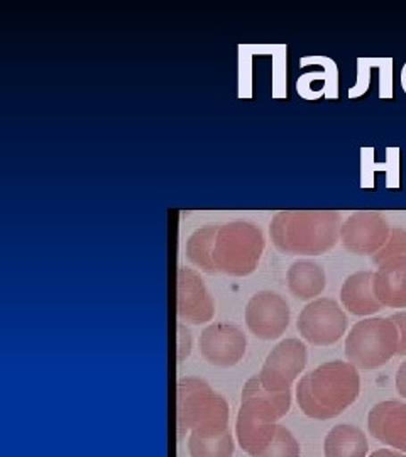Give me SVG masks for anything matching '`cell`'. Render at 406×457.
Here are the masks:
<instances>
[{"mask_svg":"<svg viewBox=\"0 0 406 457\" xmlns=\"http://www.w3.org/2000/svg\"><path fill=\"white\" fill-rule=\"evenodd\" d=\"M394 385H396L398 393H400L403 398H406V361L405 362H402V366H400V370H398V373H396Z\"/></svg>","mask_w":406,"mask_h":457,"instance_id":"24","label":"cell"},{"mask_svg":"<svg viewBox=\"0 0 406 457\" xmlns=\"http://www.w3.org/2000/svg\"><path fill=\"white\" fill-rule=\"evenodd\" d=\"M342 222L336 211H286L275 213L269 236L285 254L320 256L341 241Z\"/></svg>","mask_w":406,"mask_h":457,"instance_id":"2","label":"cell"},{"mask_svg":"<svg viewBox=\"0 0 406 457\" xmlns=\"http://www.w3.org/2000/svg\"><path fill=\"white\" fill-rule=\"evenodd\" d=\"M360 393L358 368L349 361H328L298 381L296 400L315 420H330L349 409Z\"/></svg>","mask_w":406,"mask_h":457,"instance_id":"1","label":"cell"},{"mask_svg":"<svg viewBox=\"0 0 406 457\" xmlns=\"http://www.w3.org/2000/svg\"><path fill=\"white\" fill-rule=\"evenodd\" d=\"M374 271H358L344 281L341 288L342 307L356 317H369L385 307L376 298Z\"/></svg>","mask_w":406,"mask_h":457,"instance_id":"15","label":"cell"},{"mask_svg":"<svg viewBox=\"0 0 406 457\" xmlns=\"http://www.w3.org/2000/svg\"><path fill=\"white\" fill-rule=\"evenodd\" d=\"M286 281L293 296L303 302L317 300L327 288V275L324 268L315 262H307V260L293 262L288 268Z\"/></svg>","mask_w":406,"mask_h":457,"instance_id":"16","label":"cell"},{"mask_svg":"<svg viewBox=\"0 0 406 457\" xmlns=\"http://www.w3.org/2000/svg\"><path fill=\"white\" fill-rule=\"evenodd\" d=\"M178 432L183 439L188 432L217 434L228 428V400L211 390L200 378H181L178 381Z\"/></svg>","mask_w":406,"mask_h":457,"instance_id":"4","label":"cell"},{"mask_svg":"<svg viewBox=\"0 0 406 457\" xmlns=\"http://www.w3.org/2000/svg\"><path fill=\"white\" fill-rule=\"evenodd\" d=\"M368 428L374 439L406 453V403L390 400L374 405L368 415Z\"/></svg>","mask_w":406,"mask_h":457,"instance_id":"13","label":"cell"},{"mask_svg":"<svg viewBox=\"0 0 406 457\" xmlns=\"http://www.w3.org/2000/svg\"><path fill=\"white\" fill-rule=\"evenodd\" d=\"M309 360L307 345L300 339H285L264 361L258 379L268 392H292V385L303 373Z\"/></svg>","mask_w":406,"mask_h":457,"instance_id":"8","label":"cell"},{"mask_svg":"<svg viewBox=\"0 0 406 457\" xmlns=\"http://www.w3.org/2000/svg\"><path fill=\"white\" fill-rule=\"evenodd\" d=\"M292 407V392H268L258 376H253L243 388V403L236 420V436L249 456L261 454L275 439L278 420Z\"/></svg>","mask_w":406,"mask_h":457,"instance_id":"3","label":"cell"},{"mask_svg":"<svg viewBox=\"0 0 406 457\" xmlns=\"http://www.w3.org/2000/svg\"><path fill=\"white\" fill-rule=\"evenodd\" d=\"M400 332L390 317L362 319L345 337V358L358 370H377L398 356Z\"/></svg>","mask_w":406,"mask_h":457,"instance_id":"6","label":"cell"},{"mask_svg":"<svg viewBox=\"0 0 406 457\" xmlns=\"http://www.w3.org/2000/svg\"><path fill=\"white\" fill-rule=\"evenodd\" d=\"M300 453L302 447L292 432L286 427L278 425L275 439L261 454L254 457H300Z\"/></svg>","mask_w":406,"mask_h":457,"instance_id":"20","label":"cell"},{"mask_svg":"<svg viewBox=\"0 0 406 457\" xmlns=\"http://www.w3.org/2000/svg\"><path fill=\"white\" fill-rule=\"evenodd\" d=\"M368 451L366 434L354 425H336L325 437V457H366Z\"/></svg>","mask_w":406,"mask_h":457,"instance_id":"17","label":"cell"},{"mask_svg":"<svg viewBox=\"0 0 406 457\" xmlns=\"http://www.w3.org/2000/svg\"><path fill=\"white\" fill-rule=\"evenodd\" d=\"M373 288L385 309H406V258L377 266Z\"/></svg>","mask_w":406,"mask_h":457,"instance_id":"14","label":"cell"},{"mask_svg":"<svg viewBox=\"0 0 406 457\" xmlns=\"http://www.w3.org/2000/svg\"><path fill=\"white\" fill-rule=\"evenodd\" d=\"M390 319L396 324L398 332H400V349H398V356H406V312L393 313Z\"/></svg>","mask_w":406,"mask_h":457,"instance_id":"23","label":"cell"},{"mask_svg":"<svg viewBox=\"0 0 406 457\" xmlns=\"http://www.w3.org/2000/svg\"><path fill=\"white\" fill-rule=\"evenodd\" d=\"M402 258H406V228H391L386 245L374 254L373 262L376 266H381L385 262Z\"/></svg>","mask_w":406,"mask_h":457,"instance_id":"21","label":"cell"},{"mask_svg":"<svg viewBox=\"0 0 406 457\" xmlns=\"http://www.w3.org/2000/svg\"><path fill=\"white\" fill-rule=\"evenodd\" d=\"M388 220L379 212L351 213L341 228V243L349 253L374 256L390 237Z\"/></svg>","mask_w":406,"mask_h":457,"instance_id":"10","label":"cell"},{"mask_svg":"<svg viewBox=\"0 0 406 457\" xmlns=\"http://www.w3.org/2000/svg\"><path fill=\"white\" fill-rule=\"evenodd\" d=\"M290 319L292 313L286 300L269 290L253 295L244 311L245 326L262 341L279 339L288 330Z\"/></svg>","mask_w":406,"mask_h":457,"instance_id":"9","label":"cell"},{"mask_svg":"<svg viewBox=\"0 0 406 457\" xmlns=\"http://www.w3.org/2000/svg\"><path fill=\"white\" fill-rule=\"evenodd\" d=\"M217 230L219 226L198 228L194 234H190L185 245L186 260L207 275H217V270L213 264V245H215Z\"/></svg>","mask_w":406,"mask_h":457,"instance_id":"18","label":"cell"},{"mask_svg":"<svg viewBox=\"0 0 406 457\" xmlns=\"http://www.w3.org/2000/svg\"><path fill=\"white\" fill-rule=\"evenodd\" d=\"M369 457H406L403 454H400V453H394V451H390V449H379V451H376Z\"/></svg>","mask_w":406,"mask_h":457,"instance_id":"25","label":"cell"},{"mask_svg":"<svg viewBox=\"0 0 406 457\" xmlns=\"http://www.w3.org/2000/svg\"><path fill=\"white\" fill-rule=\"evenodd\" d=\"M347 315L334 298H317L303 307L296 328L311 345L339 343L347 332Z\"/></svg>","mask_w":406,"mask_h":457,"instance_id":"7","label":"cell"},{"mask_svg":"<svg viewBox=\"0 0 406 457\" xmlns=\"http://www.w3.org/2000/svg\"><path fill=\"white\" fill-rule=\"evenodd\" d=\"M402 87H403V90H405L406 94V63L403 66V70H402Z\"/></svg>","mask_w":406,"mask_h":457,"instance_id":"26","label":"cell"},{"mask_svg":"<svg viewBox=\"0 0 406 457\" xmlns=\"http://www.w3.org/2000/svg\"><path fill=\"white\" fill-rule=\"evenodd\" d=\"M234 451H236V444L228 428L217 434L190 432V437H188L190 457H232Z\"/></svg>","mask_w":406,"mask_h":457,"instance_id":"19","label":"cell"},{"mask_svg":"<svg viewBox=\"0 0 406 457\" xmlns=\"http://www.w3.org/2000/svg\"><path fill=\"white\" fill-rule=\"evenodd\" d=\"M202 358L217 368H232L245 356L247 339L239 327L217 322L203 328L198 339Z\"/></svg>","mask_w":406,"mask_h":457,"instance_id":"11","label":"cell"},{"mask_svg":"<svg viewBox=\"0 0 406 457\" xmlns=\"http://www.w3.org/2000/svg\"><path fill=\"white\" fill-rule=\"evenodd\" d=\"M215 315V300L194 268L178 270V317L192 326L211 322Z\"/></svg>","mask_w":406,"mask_h":457,"instance_id":"12","label":"cell"},{"mask_svg":"<svg viewBox=\"0 0 406 457\" xmlns=\"http://www.w3.org/2000/svg\"><path fill=\"white\" fill-rule=\"evenodd\" d=\"M266 247L260 226L247 220H234L219 226L213 245V264L217 275L244 278L260 266Z\"/></svg>","mask_w":406,"mask_h":457,"instance_id":"5","label":"cell"},{"mask_svg":"<svg viewBox=\"0 0 406 457\" xmlns=\"http://www.w3.org/2000/svg\"><path fill=\"white\" fill-rule=\"evenodd\" d=\"M194 347V337L190 328L185 324H178V361L183 362L190 354Z\"/></svg>","mask_w":406,"mask_h":457,"instance_id":"22","label":"cell"}]
</instances>
